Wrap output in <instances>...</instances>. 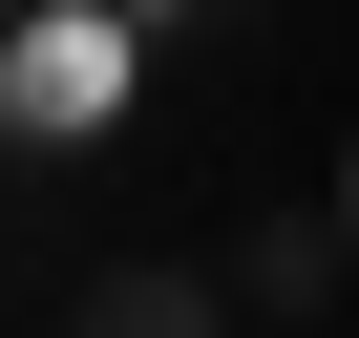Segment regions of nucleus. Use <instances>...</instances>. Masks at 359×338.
Segmentation results:
<instances>
[{
  "label": "nucleus",
  "instance_id": "f257e3e1",
  "mask_svg": "<svg viewBox=\"0 0 359 338\" xmlns=\"http://www.w3.org/2000/svg\"><path fill=\"white\" fill-rule=\"evenodd\" d=\"M106 106H127V0H22V22H0V127L64 148Z\"/></svg>",
  "mask_w": 359,
  "mask_h": 338
},
{
  "label": "nucleus",
  "instance_id": "f03ea898",
  "mask_svg": "<svg viewBox=\"0 0 359 338\" xmlns=\"http://www.w3.org/2000/svg\"><path fill=\"white\" fill-rule=\"evenodd\" d=\"M338 275H359V233H338V212H254V233H233V317H317Z\"/></svg>",
  "mask_w": 359,
  "mask_h": 338
},
{
  "label": "nucleus",
  "instance_id": "7ed1b4c3",
  "mask_svg": "<svg viewBox=\"0 0 359 338\" xmlns=\"http://www.w3.org/2000/svg\"><path fill=\"white\" fill-rule=\"evenodd\" d=\"M85 317H106V338H191V317H233V275H191V254H106Z\"/></svg>",
  "mask_w": 359,
  "mask_h": 338
},
{
  "label": "nucleus",
  "instance_id": "20e7f679",
  "mask_svg": "<svg viewBox=\"0 0 359 338\" xmlns=\"http://www.w3.org/2000/svg\"><path fill=\"white\" fill-rule=\"evenodd\" d=\"M338 233H359V148H338Z\"/></svg>",
  "mask_w": 359,
  "mask_h": 338
},
{
  "label": "nucleus",
  "instance_id": "39448f33",
  "mask_svg": "<svg viewBox=\"0 0 359 338\" xmlns=\"http://www.w3.org/2000/svg\"><path fill=\"white\" fill-rule=\"evenodd\" d=\"M0 22H22V0H0Z\"/></svg>",
  "mask_w": 359,
  "mask_h": 338
}]
</instances>
